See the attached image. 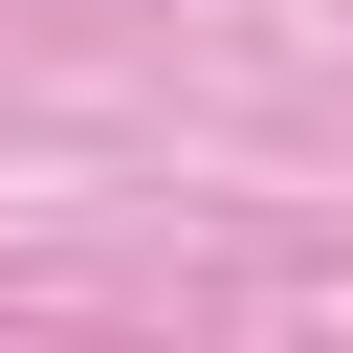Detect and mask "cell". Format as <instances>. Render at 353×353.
<instances>
[]
</instances>
